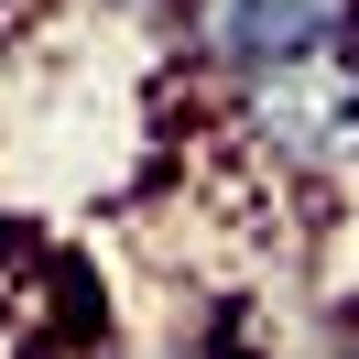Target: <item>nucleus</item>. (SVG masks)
<instances>
[{
	"label": "nucleus",
	"instance_id": "1",
	"mask_svg": "<svg viewBox=\"0 0 359 359\" xmlns=\"http://www.w3.org/2000/svg\"><path fill=\"white\" fill-rule=\"evenodd\" d=\"M348 22H359V0H175V55L218 98H240L262 76L348 55Z\"/></svg>",
	"mask_w": 359,
	"mask_h": 359
},
{
	"label": "nucleus",
	"instance_id": "2",
	"mask_svg": "<svg viewBox=\"0 0 359 359\" xmlns=\"http://www.w3.org/2000/svg\"><path fill=\"white\" fill-rule=\"evenodd\" d=\"M98 11H163V22H175V0H98Z\"/></svg>",
	"mask_w": 359,
	"mask_h": 359
}]
</instances>
